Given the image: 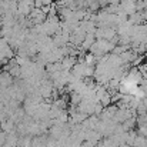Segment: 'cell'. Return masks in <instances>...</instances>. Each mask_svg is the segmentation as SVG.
<instances>
[{"mask_svg": "<svg viewBox=\"0 0 147 147\" xmlns=\"http://www.w3.org/2000/svg\"><path fill=\"white\" fill-rule=\"evenodd\" d=\"M120 147H133V146H130V144H127V143H123Z\"/></svg>", "mask_w": 147, "mask_h": 147, "instance_id": "2", "label": "cell"}, {"mask_svg": "<svg viewBox=\"0 0 147 147\" xmlns=\"http://www.w3.org/2000/svg\"><path fill=\"white\" fill-rule=\"evenodd\" d=\"M97 144L96 143H93V142H90V140H84L83 142V147H96Z\"/></svg>", "mask_w": 147, "mask_h": 147, "instance_id": "1", "label": "cell"}]
</instances>
